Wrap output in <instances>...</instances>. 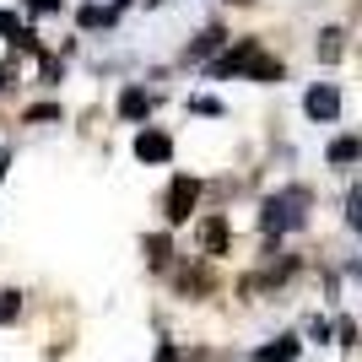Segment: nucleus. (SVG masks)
Here are the masks:
<instances>
[{
    "label": "nucleus",
    "mask_w": 362,
    "mask_h": 362,
    "mask_svg": "<svg viewBox=\"0 0 362 362\" xmlns=\"http://www.w3.org/2000/svg\"><path fill=\"white\" fill-rule=\"evenodd\" d=\"M303 216H308V189H281V195L265 200L259 227L276 238V233H292V227H303Z\"/></svg>",
    "instance_id": "obj_1"
},
{
    "label": "nucleus",
    "mask_w": 362,
    "mask_h": 362,
    "mask_svg": "<svg viewBox=\"0 0 362 362\" xmlns=\"http://www.w3.org/2000/svg\"><path fill=\"white\" fill-rule=\"evenodd\" d=\"M195 200H200V184L195 179H189V173H179V179H173V184H168V200H163V206H168V222H189V211H195Z\"/></svg>",
    "instance_id": "obj_2"
},
{
    "label": "nucleus",
    "mask_w": 362,
    "mask_h": 362,
    "mask_svg": "<svg viewBox=\"0 0 362 362\" xmlns=\"http://www.w3.org/2000/svg\"><path fill=\"white\" fill-rule=\"evenodd\" d=\"M255 60H259V44H255V38H243V44L233 49L227 60H216V65H211V76H238V71H255Z\"/></svg>",
    "instance_id": "obj_3"
},
{
    "label": "nucleus",
    "mask_w": 362,
    "mask_h": 362,
    "mask_svg": "<svg viewBox=\"0 0 362 362\" xmlns=\"http://www.w3.org/2000/svg\"><path fill=\"white\" fill-rule=\"evenodd\" d=\"M136 157H141V163H168V157H173V136H163V130H141V136H136Z\"/></svg>",
    "instance_id": "obj_4"
},
{
    "label": "nucleus",
    "mask_w": 362,
    "mask_h": 362,
    "mask_svg": "<svg viewBox=\"0 0 362 362\" xmlns=\"http://www.w3.org/2000/svg\"><path fill=\"white\" fill-rule=\"evenodd\" d=\"M303 108H308V119H335V114H341V92L335 87H314L308 98H303Z\"/></svg>",
    "instance_id": "obj_5"
},
{
    "label": "nucleus",
    "mask_w": 362,
    "mask_h": 362,
    "mask_svg": "<svg viewBox=\"0 0 362 362\" xmlns=\"http://www.w3.org/2000/svg\"><path fill=\"white\" fill-rule=\"evenodd\" d=\"M292 357H298V335H276L271 346L255 351V362H292Z\"/></svg>",
    "instance_id": "obj_6"
},
{
    "label": "nucleus",
    "mask_w": 362,
    "mask_h": 362,
    "mask_svg": "<svg viewBox=\"0 0 362 362\" xmlns=\"http://www.w3.org/2000/svg\"><path fill=\"white\" fill-rule=\"evenodd\" d=\"M114 22H119L114 6H81V28H114Z\"/></svg>",
    "instance_id": "obj_7"
},
{
    "label": "nucleus",
    "mask_w": 362,
    "mask_h": 362,
    "mask_svg": "<svg viewBox=\"0 0 362 362\" xmlns=\"http://www.w3.org/2000/svg\"><path fill=\"white\" fill-rule=\"evenodd\" d=\"M119 114H124V119H141V114H146V92H141V87H124L119 92Z\"/></svg>",
    "instance_id": "obj_8"
},
{
    "label": "nucleus",
    "mask_w": 362,
    "mask_h": 362,
    "mask_svg": "<svg viewBox=\"0 0 362 362\" xmlns=\"http://www.w3.org/2000/svg\"><path fill=\"white\" fill-rule=\"evenodd\" d=\"M200 243H206V249H216V255L227 249V222H222V216H211V222L200 227Z\"/></svg>",
    "instance_id": "obj_9"
},
{
    "label": "nucleus",
    "mask_w": 362,
    "mask_h": 362,
    "mask_svg": "<svg viewBox=\"0 0 362 362\" xmlns=\"http://www.w3.org/2000/svg\"><path fill=\"white\" fill-rule=\"evenodd\" d=\"M341 54V28H325L319 33V60H335Z\"/></svg>",
    "instance_id": "obj_10"
},
{
    "label": "nucleus",
    "mask_w": 362,
    "mask_h": 362,
    "mask_svg": "<svg viewBox=\"0 0 362 362\" xmlns=\"http://www.w3.org/2000/svg\"><path fill=\"white\" fill-rule=\"evenodd\" d=\"M222 38H227L222 28H206V33H200V38H195V49H189V54H195V60H200V54H211V49L222 44Z\"/></svg>",
    "instance_id": "obj_11"
},
{
    "label": "nucleus",
    "mask_w": 362,
    "mask_h": 362,
    "mask_svg": "<svg viewBox=\"0 0 362 362\" xmlns=\"http://www.w3.org/2000/svg\"><path fill=\"white\" fill-rule=\"evenodd\" d=\"M16 314H22V298H16V292H0V325H16Z\"/></svg>",
    "instance_id": "obj_12"
},
{
    "label": "nucleus",
    "mask_w": 362,
    "mask_h": 362,
    "mask_svg": "<svg viewBox=\"0 0 362 362\" xmlns=\"http://www.w3.org/2000/svg\"><path fill=\"white\" fill-rule=\"evenodd\" d=\"M357 141H335V146H330V163H351V157H357Z\"/></svg>",
    "instance_id": "obj_13"
},
{
    "label": "nucleus",
    "mask_w": 362,
    "mask_h": 362,
    "mask_svg": "<svg viewBox=\"0 0 362 362\" xmlns=\"http://www.w3.org/2000/svg\"><path fill=\"white\" fill-rule=\"evenodd\" d=\"M346 222L362 227V189H351V195H346Z\"/></svg>",
    "instance_id": "obj_14"
},
{
    "label": "nucleus",
    "mask_w": 362,
    "mask_h": 362,
    "mask_svg": "<svg viewBox=\"0 0 362 362\" xmlns=\"http://www.w3.org/2000/svg\"><path fill=\"white\" fill-rule=\"evenodd\" d=\"M0 33H11V38H16V33H22V22H16L11 11H0Z\"/></svg>",
    "instance_id": "obj_15"
},
{
    "label": "nucleus",
    "mask_w": 362,
    "mask_h": 362,
    "mask_svg": "<svg viewBox=\"0 0 362 362\" xmlns=\"http://www.w3.org/2000/svg\"><path fill=\"white\" fill-rule=\"evenodd\" d=\"M28 11L38 16V11H60V0H28Z\"/></svg>",
    "instance_id": "obj_16"
},
{
    "label": "nucleus",
    "mask_w": 362,
    "mask_h": 362,
    "mask_svg": "<svg viewBox=\"0 0 362 362\" xmlns=\"http://www.w3.org/2000/svg\"><path fill=\"white\" fill-rule=\"evenodd\" d=\"M0 87H11V71H6V65H0Z\"/></svg>",
    "instance_id": "obj_17"
}]
</instances>
